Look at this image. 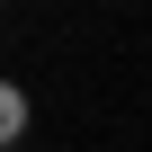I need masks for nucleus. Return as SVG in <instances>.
<instances>
[{
	"instance_id": "obj_2",
	"label": "nucleus",
	"mask_w": 152,
	"mask_h": 152,
	"mask_svg": "<svg viewBox=\"0 0 152 152\" xmlns=\"http://www.w3.org/2000/svg\"><path fill=\"white\" fill-rule=\"evenodd\" d=\"M0 9H9V0H0Z\"/></svg>"
},
{
	"instance_id": "obj_1",
	"label": "nucleus",
	"mask_w": 152,
	"mask_h": 152,
	"mask_svg": "<svg viewBox=\"0 0 152 152\" xmlns=\"http://www.w3.org/2000/svg\"><path fill=\"white\" fill-rule=\"evenodd\" d=\"M27 116H36V107H27V90H18V81H0V152L27 134Z\"/></svg>"
}]
</instances>
